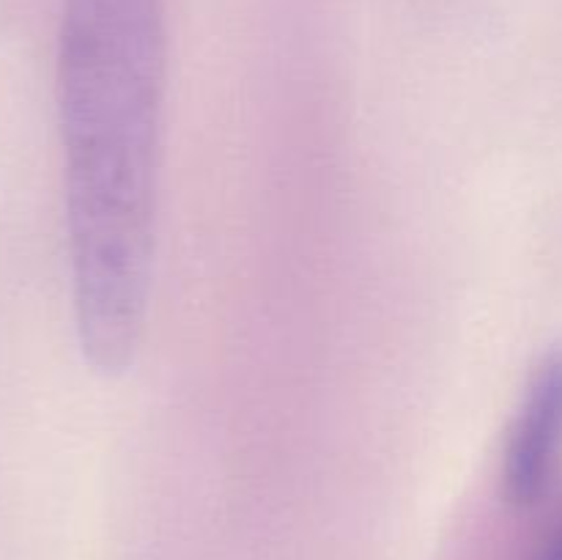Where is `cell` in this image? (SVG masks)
Here are the masks:
<instances>
[{
  "label": "cell",
  "instance_id": "obj_1",
  "mask_svg": "<svg viewBox=\"0 0 562 560\" xmlns=\"http://www.w3.org/2000/svg\"><path fill=\"white\" fill-rule=\"evenodd\" d=\"M168 25L165 0H66L58 36L71 307L102 377L140 351L157 250Z\"/></svg>",
  "mask_w": 562,
  "mask_h": 560
},
{
  "label": "cell",
  "instance_id": "obj_2",
  "mask_svg": "<svg viewBox=\"0 0 562 560\" xmlns=\"http://www.w3.org/2000/svg\"><path fill=\"white\" fill-rule=\"evenodd\" d=\"M562 467V349L538 360L508 428L503 492L516 508H532L552 492Z\"/></svg>",
  "mask_w": 562,
  "mask_h": 560
},
{
  "label": "cell",
  "instance_id": "obj_3",
  "mask_svg": "<svg viewBox=\"0 0 562 560\" xmlns=\"http://www.w3.org/2000/svg\"><path fill=\"white\" fill-rule=\"evenodd\" d=\"M530 560H562V511L552 519V525L543 530L532 549Z\"/></svg>",
  "mask_w": 562,
  "mask_h": 560
}]
</instances>
